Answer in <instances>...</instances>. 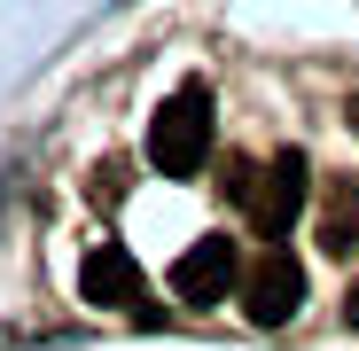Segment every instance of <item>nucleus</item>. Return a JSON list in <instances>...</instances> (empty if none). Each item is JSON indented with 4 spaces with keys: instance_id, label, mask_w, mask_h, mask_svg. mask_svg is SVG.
Masks as SVG:
<instances>
[{
    "instance_id": "obj_5",
    "label": "nucleus",
    "mask_w": 359,
    "mask_h": 351,
    "mask_svg": "<svg viewBox=\"0 0 359 351\" xmlns=\"http://www.w3.org/2000/svg\"><path fill=\"white\" fill-rule=\"evenodd\" d=\"M172 297H180V305H219V297H234V242H226V234H203L196 250H180Z\"/></svg>"
},
{
    "instance_id": "obj_3",
    "label": "nucleus",
    "mask_w": 359,
    "mask_h": 351,
    "mask_svg": "<svg viewBox=\"0 0 359 351\" xmlns=\"http://www.w3.org/2000/svg\"><path fill=\"white\" fill-rule=\"evenodd\" d=\"M305 195H313V164L305 156H297V149H281L273 164H266V180L250 188V226L266 234V242H273V234H289L297 226V211H305Z\"/></svg>"
},
{
    "instance_id": "obj_2",
    "label": "nucleus",
    "mask_w": 359,
    "mask_h": 351,
    "mask_svg": "<svg viewBox=\"0 0 359 351\" xmlns=\"http://www.w3.org/2000/svg\"><path fill=\"white\" fill-rule=\"evenodd\" d=\"M243 320L250 328H281V320H297V305H305V266H297L281 242H266L258 258H250V273H243Z\"/></svg>"
},
{
    "instance_id": "obj_1",
    "label": "nucleus",
    "mask_w": 359,
    "mask_h": 351,
    "mask_svg": "<svg viewBox=\"0 0 359 351\" xmlns=\"http://www.w3.org/2000/svg\"><path fill=\"white\" fill-rule=\"evenodd\" d=\"M203 156H211V86H180L149 125V164L164 180H196Z\"/></svg>"
},
{
    "instance_id": "obj_4",
    "label": "nucleus",
    "mask_w": 359,
    "mask_h": 351,
    "mask_svg": "<svg viewBox=\"0 0 359 351\" xmlns=\"http://www.w3.org/2000/svg\"><path fill=\"white\" fill-rule=\"evenodd\" d=\"M79 297H86L94 312H149V305H141V297H149V281H141L133 250H126V242L86 250V266H79Z\"/></svg>"
},
{
    "instance_id": "obj_8",
    "label": "nucleus",
    "mask_w": 359,
    "mask_h": 351,
    "mask_svg": "<svg viewBox=\"0 0 359 351\" xmlns=\"http://www.w3.org/2000/svg\"><path fill=\"white\" fill-rule=\"evenodd\" d=\"M351 125H359V102H351Z\"/></svg>"
},
{
    "instance_id": "obj_6",
    "label": "nucleus",
    "mask_w": 359,
    "mask_h": 351,
    "mask_svg": "<svg viewBox=\"0 0 359 351\" xmlns=\"http://www.w3.org/2000/svg\"><path fill=\"white\" fill-rule=\"evenodd\" d=\"M351 242H359V180L336 172L320 195V250H351Z\"/></svg>"
},
{
    "instance_id": "obj_7",
    "label": "nucleus",
    "mask_w": 359,
    "mask_h": 351,
    "mask_svg": "<svg viewBox=\"0 0 359 351\" xmlns=\"http://www.w3.org/2000/svg\"><path fill=\"white\" fill-rule=\"evenodd\" d=\"M344 320H351V328H359V281H351V297H344Z\"/></svg>"
}]
</instances>
